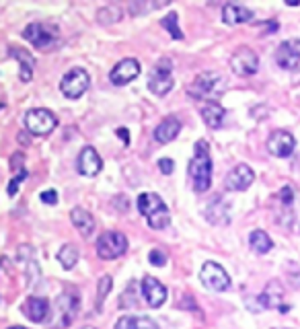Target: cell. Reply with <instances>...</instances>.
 I'll use <instances>...</instances> for the list:
<instances>
[{
    "label": "cell",
    "mask_w": 300,
    "mask_h": 329,
    "mask_svg": "<svg viewBox=\"0 0 300 329\" xmlns=\"http://www.w3.org/2000/svg\"><path fill=\"white\" fill-rule=\"evenodd\" d=\"M8 329H25V327H21V325H12V327H8Z\"/></svg>",
    "instance_id": "74e56055"
},
{
    "label": "cell",
    "mask_w": 300,
    "mask_h": 329,
    "mask_svg": "<svg viewBox=\"0 0 300 329\" xmlns=\"http://www.w3.org/2000/svg\"><path fill=\"white\" fill-rule=\"evenodd\" d=\"M56 126H58V117L50 109L35 107L25 113V128L33 136H48L50 132L56 130Z\"/></svg>",
    "instance_id": "277c9868"
},
{
    "label": "cell",
    "mask_w": 300,
    "mask_h": 329,
    "mask_svg": "<svg viewBox=\"0 0 300 329\" xmlns=\"http://www.w3.org/2000/svg\"><path fill=\"white\" fill-rule=\"evenodd\" d=\"M23 313L25 317L33 321V323H44L50 315V305L46 298H39V296H29L23 305Z\"/></svg>",
    "instance_id": "ac0fdd59"
},
{
    "label": "cell",
    "mask_w": 300,
    "mask_h": 329,
    "mask_svg": "<svg viewBox=\"0 0 300 329\" xmlns=\"http://www.w3.org/2000/svg\"><path fill=\"white\" fill-rule=\"evenodd\" d=\"M179 132H181V121L177 119L175 115H169V117H165V119H162V121L158 123V126L154 128L152 136H154V140H156V142L167 144V142L175 140L177 136H179Z\"/></svg>",
    "instance_id": "d6986e66"
},
{
    "label": "cell",
    "mask_w": 300,
    "mask_h": 329,
    "mask_svg": "<svg viewBox=\"0 0 300 329\" xmlns=\"http://www.w3.org/2000/svg\"><path fill=\"white\" fill-rule=\"evenodd\" d=\"M294 146H296V140L290 132L286 130H276L269 134L267 138V150L269 155H274L278 159H286L294 153Z\"/></svg>",
    "instance_id": "7c38bea8"
},
{
    "label": "cell",
    "mask_w": 300,
    "mask_h": 329,
    "mask_svg": "<svg viewBox=\"0 0 300 329\" xmlns=\"http://www.w3.org/2000/svg\"><path fill=\"white\" fill-rule=\"evenodd\" d=\"M206 218L212 224H228L230 222V210H228V204L218 196L214 198L208 208H206Z\"/></svg>",
    "instance_id": "7402d4cb"
},
{
    "label": "cell",
    "mask_w": 300,
    "mask_h": 329,
    "mask_svg": "<svg viewBox=\"0 0 300 329\" xmlns=\"http://www.w3.org/2000/svg\"><path fill=\"white\" fill-rule=\"evenodd\" d=\"M42 202L44 204H50V206H53V204H58V191L56 189H48V191H42Z\"/></svg>",
    "instance_id": "d6a6232c"
},
{
    "label": "cell",
    "mask_w": 300,
    "mask_h": 329,
    "mask_svg": "<svg viewBox=\"0 0 300 329\" xmlns=\"http://www.w3.org/2000/svg\"><path fill=\"white\" fill-rule=\"evenodd\" d=\"M111 288H113L111 276H101L99 278V282H97V311L101 309V305H103V300L107 298V294L111 292Z\"/></svg>",
    "instance_id": "f546056e"
},
{
    "label": "cell",
    "mask_w": 300,
    "mask_h": 329,
    "mask_svg": "<svg viewBox=\"0 0 300 329\" xmlns=\"http://www.w3.org/2000/svg\"><path fill=\"white\" fill-rule=\"evenodd\" d=\"M89 85H91V76L85 68H72L60 80V91L68 99H78L80 95L87 93Z\"/></svg>",
    "instance_id": "52a82bcc"
},
{
    "label": "cell",
    "mask_w": 300,
    "mask_h": 329,
    "mask_svg": "<svg viewBox=\"0 0 300 329\" xmlns=\"http://www.w3.org/2000/svg\"><path fill=\"white\" fill-rule=\"evenodd\" d=\"M200 278L203 282V286L210 288L214 292H224L230 288V278L224 272V268L216 262H206L200 270Z\"/></svg>",
    "instance_id": "9c48e42d"
},
{
    "label": "cell",
    "mask_w": 300,
    "mask_h": 329,
    "mask_svg": "<svg viewBox=\"0 0 300 329\" xmlns=\"http://www.w3.org/2000/svg\"><path fill=\"white\" fill-rule=\"evenodd\" d=\"M76 169L80 175L85 177H95L101 169H103V161L99 157V153L93 146H85L80 150V155L76 159Z\"/></svg>",
    "instance_id": "2e32d148"
},
{
    "label": "cell",
    "mask_w": 300,
    "mask_h": 329,
    "mask_svg": "<svg viewBox=\"0 0 300 329\" xmlns=\"http://www.w3.org/2000/svg\"><path fill=\"white\" fill-rule=\"evenodd\" d=\"M253 179H255L253 169L249 167V164L241 163V164H237V167H233L228 171L226 179H224V185H226L228 191H245V189H249Z\"/></svg>",
    "instance_id": "5bb4252c"
},
{
    "label": "cell",
    "mask_w": 300,
    "mask_h": 329,
    "mask_svg": "<svg viewBox=\"0 0 300 329\" xmlns=\"http://www.w3.org/2000/svg\"><path fill=\"white\" fill-rule=\"evenodd\" d=\"M230 68H233V72L239 76H251L259 68V56L251 48L243 46L230 56Z\"/></svg>",
    "instance_id": "8fae6325"
},
{
    "label": "cell",
    "mask_w": 300,
    "mask_h": 329,
    "mask_svg": "<svg viewBox=\"0 0 300 329\" xmlns=\"http://www.w3.org/2000/svg\"><path fill=\"white\" fill-rule=\"evenodd\" d=\"M280 329H282V327H280Z\"/></svg>",
    "instance_id": "ab89813d"
},
{
    "label": "cell",
    "mask_w": 300,
    "mask_h": 329,
    "mask_svg": "<svg viewBox=\"0 0 300 329\" xmlns=\"http://www.w3.org/2000/svg\"><path fill=\"white\" fill-rule=\"evenodd\" d=\"M158 169H160V173L171 175V173L175 171V163H173L171 159H160V161H158Z\"/></svg>",
    "instance_id": "836d02e7"
},
{
    "label": "cell",
    "mask_w": 300,
    "mask_h": 329,
    "mask_svg": "<svg viewBox=\"0 0 300 329\" xmlns=\"http://www.w3.org/2000/svg\"><path fill=\"white\" fill-rule=\"evenodd\" d=\"M160 25L165 27V29H167L175 39H183V33H181V29H179V17H177V12H171V15L162 17Z\"/></svg>",
    "instance_id": "f1b7e54d"
},
{
    "label": "cell",
    "mask_w": 300,
    "mask_h": 329,
    "mask_svg": "<svg viewBox=\"0 0 300 329\" xmlns=\"http://www.w3.org/2000/svg\"><path fill=\"white\" fill-rule=\"evenodd\" d=\"M23 37L29 41L31 46H35L37 50L48 52V50H51L53 46H56L58 31H56V27L46 25V23H31V25L25 27Z\"/></svg>",
    "instance_id": "5b68a950"
},
{
    "label": "cell",
    "mask_w": 300,
    "mask_h": 329,
    "mask_svg": "<svg viewBox=\"0 0 300 329\" xmlns=\"http://www.w3.org/2000/svg\"><path fill=\"white\" fill-rule=\"evenodd\" d=\"M117 136H119L121 140H124L126 146L130 144V136H128V130H126V128H117Z\"/></svg>",
    "instance_id": "8d00e7d4"
},
{
    "label": "cell",
    "mask_w": 300,
    "mask_h": 329,
    "mask_svg": "<svg viewBox=\"0 0 300 329\" xmlns=\"http://www.w3.org/2000/svg\"><path fill=\"white\" fill-rule=\"evenodd\" d=\"M58 262H60V266L64 268V270H72L76 264H78V249L74 245H64L62 249L58 251Z\"/></svg>",
    "instance_id": "4316f807"
},
{
    "label": "cell",
    "mask_w": 300,
    "mask_h": 329,
    "mask_svg": "<svg viewBox=\"0 0 300 329\" xmlns=\"http://www.w3.org/2000/svg\"><path fill=\"white\" fill-rule=\"evenodd\" d=\"M276 62L284 70H294L300 66V39H288L278 46L276 50Z\"/></svg>",
    "instance_id": "9a60e30c"
},
{
    "label": "cell",
    "mask_w": 300,
    "mask_h": 329,
    "mask_svg": "<svg viewBox=\"0 0 300 329\" xmlns=\"http://www.w3.org/2000/svg\"><path fill=\"white\" fill-rule=\"evenodd\" d=\"M253 19V10H249L247 6H241L235 2H228L222 6V21L226 25H241Z\"/></svg>",
    "instance_id": "ffe728a7"
},
{
    "label": "cell",
    "mask_w": 300,
    "mask_h": 329,
    "mask_svg": "<svg viewBox=\"0 0 300 329\" xmlns=\"http://www.w3.org/2000/svg\"><path fill=\"white\" fill-rule=\"evenodd\" d=\"M187 173L194 181V189L198 194L208 191L212 185V159L208 153V142L206 140H198L196 142V153L189 161Z\"/></svg>",
    "instance_id": "6da1fadb"
},
{
    "label": "cell",
    "mask_w": 300,
    "mask_h": 329,
    "mask_svg": "<svg viewBox=\"0 0 300 329\" xmlns=\"http://www.w3.org/2000/svg\"><path fill=\"white\" fill-rule=\"evenodd\" d=\"M115 329H158V325L150 317H134V315H124L117 319Z\"/></svg>",
    "instance_id": "d4e9b609"
},
{
    "label": "cell",
    "mask_w": 300,
    "mask_h": 329,
    "mask_svg": "<svg viewBox=\"0 0 300 329\" xmlns=\"http://www.w3.org/2000/svg\"><path fill=\"white\" fill-rule=\"evenodd\" d=\"M173 62L169 58H160L158 64L152 68V72H150V78H148V89L152 91L156 97H165V95L173 89Z\"/></svg>",
    "instance_id": "8992f818"
},
{
    "label": "cell",
    "mask_w": 300,
    "mask_h": 329,
    "mask_svg": "<svg viewBox=\"0 0 300 329\" xmlns=\"http://www.w3.org/2000/svg\"><path fill=\"white\" fill-rule=\"evenodd\" d=\"M201 119L206 121V126L212 130L220 128L222 121H224V107L216 101H208L201 109Z\"/></svg>",
    "instance_id": "cb8c5ba5"
},
{
    "label": "cell",
    "mask_w": 300,
    "mask_h": 329,
    "mask_svg": "<svg viewBox=\"0 0 300 329\" xmlns=\"http://www.w3.org/2000/svg\"><path fill=\"white\" fill-rule=\"evenodd\" d=\"M25 177H27V173L21 171V173L15 177V179H12V181L8 183V189H6V191H8V196H15V194H17V191H19V185H21V181L25 179Z\"/></svg>",
    "instance_id": "1f68e13d"
},
{
    "label": "cell",
    "mask_w": 300,
    "mask_h": 329,
    "mask_svg": "<svg viewBox=\"0 0 300 329\" xmlns=\"http://www.w3.org/2000/svg\"><path fill=\"white\" fill-rule=\"evenodd\" d=\"M23 161H25L23 153H17L15 157L10 159V169H12V171H19V173H21V171H25V169H23Z\"/></svg>",
    "instance_id": "e575fe53"
},
{
    "label": "cell",
    "mask_w": 300,
    "mask_h": 329,
    "mask_svg": "<svg viewBox=\"0 0 300 329\" xmlns=\"http://www.w3.org/2000/svg\"><path fill=\"white\" fill-rule=\"evenodd\" d=\"M224 87V76L220 72H201L194 78V82L187 87V95L194 99H203L214 95L218 89Z\"/></svg>",
    "instance_id": "ba28073f"
},
{
    "label": "cell",
    "mask_w": 300,
    "mask_h": 329,
    "mask_svg": "<svg viewBox=\"0 0 300 329\" xmlns=\"http://www.w3.org/2000/svg\"><path fill=\"white\" fill-rule=\"evenodd\" d=\"M140 70H142V68H140V62H138V60L126 58V60L117 62V64L111 68V72H109V80H111L113 85H117V87L128 85V82H132L134 78H138Z\"/></svg>",
    "instance_id": "4fadbf2b"
},
{
    "label": "cell",
    "mask_w": 300,
    "mask_h": 329,
    "mask_svg": "<svg viewBox=\"0 0 300 329\" xmlns=\"http://www.w3.org/2000/svg\"><path fill=\"white\" fill-rule=\"evenodd\" d=\"M138 210L148 220V226L154 230H162L171 224V212L167 204L156 194H140L138 196Z\"/></svg>",
    "instance_id": "7a4b0ae2"
},
{
    "label": "cell",
    "mask_w": 300,
    "mask_h": 329,
    "mask_svg": "<svg viewBox=\"0 0 300 329\" xmlns=\"http://www.w3.org/2000/svg\"><path fill=\"white\" fill-rule=\"evenodd\" d=\"M280 200H282L284 204H292V200H294V191H292L290 185H286V187L280 189Z\"/></svg>",
    "instance_id": "d590c367"
},
{
    "label": "cell",
    "mask_w": 300,
    "mask_h": 329,
    "mask_svg": "<svg viewBox=\"0 0 300 329\" xmlns=\"http://www.w3.org/2000/svg\"><path fill=\"white\" fill-rule=\"evenodd\" d=\"M78 294L76 292H64L58 296L56 300V315H58V321L53 323L56 329H64L68 327L74 319H76V313H78Z\"/></svg>",
    "instance_id": "30bf717a"
},
{
    "label": "cell",
    "mask_w": 300,
    "mask_h": 329,
    "mask_svg": "<svg viewBox=\"0 0 300 329\" xmlns=\"http://www.w3.org/2000/svg\"><path fill=\"white\" fill-rule=\"evenodd\" d=\"M121 17H124V12H121L119 6H105V8H99V12H97V21L101 25L117 23Z\"/></svg>",
    "instance_id": "83f0119b"
},
{
    "label": "cell",
    "mask_w": 300,
    "mask_h": 329,
    "mask_svg": "<svg viewBox=\"0 0 300 329\" xmlns=\"http://www.w3.org/2000/svg\"><path fill=\"white\" fill-rule=\"evenodd\" d=\"M97 255L105 262H111V259H117L126 253L128 249V239L124 232L119 230H107L97 239Z\"/></svg>",
    "instance_id": "3957f363"
},
{
    "label": "cell",
    "mask_w": 300,
    "mask_h": 329,
    "mask_svg": "<svg viewBox=\"0 0 300 329\" xmlns=\"http://www.w3.org/2000/svg\"><path fill=\"white\" fill-rule=\"evenodd\" d=\"M10 56L17 58L19 64H21V72H19L21 80L23 82H29L33 78V66H35V58L31 56V52H27V50L15 46V48H10Z\"/></svg>",
    "instance_id": "603a6c76"
},
{
    "label": "cell",
    "mask_w": 300,
    "mask_h": 329,
    "mask_svg": "<svg viewBox=\"0 0 300 329\" xmlns=\"http://www.w3.org/2000/svg\"><path fill=\"white\" fill-rule=\"evenodd\" d=\"M70 220H72L74 228L83 237H91L93 235V230H95V218H93V214L89 210L76 206V208H72V212H70Z\"/></svg>",
    "instance_id": "44dd1931"
},
{
    "label": "cell",
    "mask_w": 300,
    "mask_h": 329,
    "mask_svg": "<svg viewBox=\"0 0 300 329\" xmlns=\"http://www.w3.org/2000/svg\"><path fill=\"white\" fill-rule=\"evenodd\" d=\"M83 329H95V327H93V325H85Z\"/></svg>",
    "instance_id": "f35d334b"
},
{
    "label": "cell",
    "mask_w": 300,
    "mask_h": 329,
    "mask_svg": "<svg viewBox=\"0 0 300 329\" xmlns=\"http://www.w3.org/2000/svg\"><path fill=\"white\" fill-rule=\"evenodd\" d=\"M148 259H150V264H152V266H158V268H162V266L167 264V257L162 255L158 249H152V251H150Z\"/></svg>",
    "instance_id": "4dcf8cb0"
},
{
    "label": "cell",
    "mask_w": 300,
    "mask_h": 329,
    "mask_svg": "<svg viewBox=\"0 0 300 329\" xmlns=\"http://www.w3.org/2000/svg\"><path fill=\"white\" fill-rule=\"evenodd\" d=\"M249 243L257 253H267V251H271V247H274V241L269 239V235L265 230H253L251 237H249Z\"/></svg>",
    "instance_id": "484cf974"
},
{
    "label": "cell",
    "mask_w": 300,
    "mask_h": 329,
    "mask_svg": "<svg viewBox=\"0 0 300 329\" xmlns=\"http://www.w3.org/2000/svg\"><path fill=\"white\" fill-rule=\"evenodd\" d=\"M142 294H144L146 303H148L150 307H160V305L167 300V288L162 286L156 278L146 276V278L142 280Z\"/></svg>",
    "instance_id": "e0dca14e"
}]
</instances>
